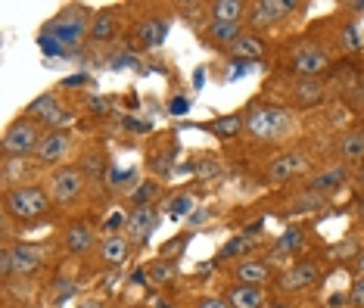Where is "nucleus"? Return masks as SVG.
<instances>
[{
    "mask_svg": "<svg viewBox=\"0 0 364 308\" xmlns=\"http://www.w3.org/2000/svg\"><path fill=\"white\" fill-rule=\"evenodd\" d=\"M205 128L212 131L215 137H221V140H234V137H240V131H243V115H221V119H215V122H209Z\"/></svg>",
    "mask_w": 364,
    "mask_h": 308,
    "instance_id": "obj_25",
    "label": "nucleus"
},
{
    "mask_svg": "<svg viewBox=\"0 0 364 308\" xmlns=\"http://www.w3.org/2000/svg\"><path fill=\"white\" fill-rule=\"evenodd\" d=\"M87 106H90V110H94V115H97V112L103 115V112H106V106H109V103H106L103 97H90V100H87Z\"/></svg>",
    "mask_w": 364,
    "mask_h": 308,
    "instance_id": "obj_45",
    "label": "nucleus"
},
{
    "mask_svg": "<svg viewBox=\"0 0 364 308\" xmlns=\"http://www.w3.org/2000/svg\"><path fill=\"white\" fill-rule=\"evenodd\" d=\"M38 44H41V50H44L47 56H65L69 50H65L60 41H53V38H38Z\"/></svg>",
    "mask_w": 364,
    "mask_h": 308,
    "instance_id": "obj_36",
    "label": "nucleus"
},
{
    "mask_svg": "<svg viewBox=\"0 0 364 308\" xmlns=\"http://www.w3.org/2000/svg\"><path fill=\"white\" fill-rule=\"evenodd\" d=\"M302 246H305V230L302 228H287L274 243V255H287L289 259V255H296Z\"/></svg>",
    "mask_w": 364,
    "mask_h": 308,
    "instance_id": "obj_28",
    "label": "nucleus"
},
{
    "mask_svg": "<svg viewBox=\"0 0 364 308\" xmlns=\"http://www.w3.org/2000/svg\"><path fill=\"white\" fill-rule=\"evenodd\" d=\"M175 274H178V262L175 259H159V262H156L153 265V268H150V280H153V284H168V280H175Z\"/></svg>",
    "mask_w": 364,
    "mask_h": 308,
    "instance_id": "obj_33",
    "label": "nucleus"
},
{
    "mask_svg": "<svg viewBox=\"0 0 364 308\" xmlns=\"http://www.w3.org/2000/svg\"><path fill=\"white\" fill-rule=\"evenodd\" d=\"M339 44H343L346 53H358L364 47V38H361V28L355 22H346L343 28H339Z\"/></svg>",
    "mask_w": 364,
    "mask_h": 308,
    "instance_id": "obj_31",
    "label": "nucleus"
},
{
    "mask_svg": "<svg viewBox=\"0 0 364 308\" xmlns=\"http://www.w3.org/2000/svg\"><path fill=\"white\" fill-rule=\"evenodd\" d=\"M293 124V115L284 106L274 103H264V100H255L243 110V128L255 144H274L289 131Z\"/></svg>",
    "mask_w": 364,
    "mask_h": 308,
    "instance_id": "obj_1",
    "label": "nucleus"
},
{
    "mask_svg": "<svg viewBox=\"0 0 364 308\" xmlns=\"http://www.w3.org/2000/svg\"><path fill=\"white\" fill-rule=\"evenodd\" d=\"M131 249H134V243L125 237V234H109L100 243V262H103V268H122L128 259H131Z\"/></svg>",
    "mask_w": 364,
    "mask_h": 308,
    "instance_id": "obj_17",
    "label": "nucleus"
},
{
    "mask_svg": "<svg viewBox=\"0 0 364 308\" xmlns=\"http://www.w3.org/2000/svg\"><path fill=\"white\" fill-rule=\"evenodd\" d=\"M41 140H44V128L28 115H19L6 124L0 149H4V156H35Z\"/></svg>",
    "mask_w": 364,
    "mask_h": 308,
    "instance_id": "obj_5",
    "label": "nucleus"
},
{
    "mask_svg": "<svg viewBox=\"0 0 364 308\" xmlns=\"http://www.w3.org/2000/svg\"><path fill=\"white\" fill-rule=\"evenodd\" d=\"M287 69L293 78H318L321 72L330 69V56L324 47H314V44H299L293 53L287 56Z\"/></svg>",
    "mask_w": 364,
    "mask_h": 308,
    "instance_id": "obj_7",
    "label": "nucleus"
},
{
    "mask_svg": "<svg viewBox=\"0 0 364 308\" xmlns=\"http://www.w3.org/2000/svg\"><path fill=\"white\" fill-rule=\"evenodd\" d=\"M352 10H364V0H358V4H352Z\"/></svg>",
    "mask_w": 364,
    "mask_h": 308,
    "instance_id": "obj_52",
    "label": "nucleus"
},
{
    "mask_svg": "<svg viewBox=\"0 0 364 308\" xmlns=\"http://www.w3.org/2000/svg\"><path fill=\"white\" fill-rule=\"evenodd\" d=\"M355 178H358V184H364V159L358 162V174H355Z\"/></svg>",
    "mask_w": 364,
    "mask_h": 308,
    "instance_id": "obj_51",
    "label": "nucleus"
},
{
    "mask_svg": "<svg viewBox=\"0 0 364 308\" xmlns=\"http://www.w3.org/2000/svg\"><path fill=\"white\" fill-rule=\"evenodd\" d=\"M47 246H38V243H13V246H4L0 253V271H4V280L10 277H31L44 268L47 262Z\"/></svg>",
    "mask_w": 364,
    "mask_h": 308,
    "instance_id": "obj_4",
    "label": "nucleus"
},
{
    "mask_svg": "<svg viewBox=\"0 0 364 308\" xmlns=\"http://www.w3.org/2000/svg\"><path fill=\"white\" fill-rule=\"evenodd\" d=\"M137 171H119V169H109V187H122V184H134Z\"/></svg>",
    "mask_w": 364,
    "mask_h": 308,
    "instance_id": "obj_37",
    "label": "nucleus"
},
{
    "mask_svg": "<svg viewBox=\"0 0 364 308\" xmlns=\"http://www.w3.org/2000/svg\"><path fill=\"white\" fill-rule=\"evenodd\" d=\"M156 224H159V215H156L153 206H140V209L131 212L128 228H125V237L134 246H144L146 240H150V234L156 230Z\"/></svg>",
    "mask_w": 364,
    "mask_h": 308,
    "instance_id": "obj_13",
    "label": "nucleus"
},
{
    "mask_svg": "<svg viewBox=\"0 0 364 308\" xmlns=\"http://www.w3.org/2000/svg\"><path fill=\"white\" fill-rule=\"evenodd\" d=\"M252 72V63H237V69L230 72V81H237V78H243V75H250Z\"/></svg>",
    "mask_w": 364,
    "mask_h": 308,
    "instance_id": "obj_44",
    "label": "nucleus"
},
{
    "mask_svg": "<svg viewBox=\"0 0 364 308\" xmlns=\"http://www.w3.org/2000/svg\"><path fill=\"white\" fill-rule=\"evenodd\" d=\"M87 187V178L81 165H60L50 174V196L56 206H75Z\"/></svg>",
    "mask_w": 364,
    "mask_h": 308,
    "instance_id": "obj_6",
    "label": "nucleus"
},
{
    "mask_svg": "<svg viewBox=\"0 0 364 308\" xmlns=\"http://www.w3.org/2000/svg\"><path fill=\"white\" fill-rule=\"evenodd\" d=\"M321 280V268L314 262H296L280 274V290L287 293H299V290H311Z\"/></svg>",
    "mask_w": 364,
    "mask_h": 308,
    "instance_id": "obj_12",
    "label": "nucleus"
},
{
    "mask_svg": "<svg viewBox=\"0 0 364 308\" xmlns=\"http://www.w3.org/2000/svg\"><path fill=\"white\" fill-rule=\"evenodd\" d=\"M26 115H28V119H35L41 128H50V131H60V124H65L72 119V112L60 103V97H56L53 90H50V94H41L35 103L26 110Z\"/></svg>",
    "mask_w": 364,
    "mask_h": 308,
    "instance_id": "obj_8",
    "label": "nucleus"
},
{
    "mask_svg": "<svg viewBox=\"0 0 364 308\" xmlns=\"http://www.w3.org/2000/svg\"><path fill=\"white\" fill-rule=\"evenodd\" d=\"M255 243H259V240L250 237V234L234 237V240H230V243L221 246V259H234V255H246V253H252Z\"/></svg>",
    "mask_w": 364,
    "mask_h": 308,
    "instance_id": "obj_32",
    "label": "nucleus"
},
{
    "mask_svg": "<svg viewBox=\"0 0 364 308\" xmlns=\"http://www.w3.org/2000/svg\"><path fill=\"white\" fill-rule=\"evenodd\" d=\"M203 81H205V69H200V72H193V87L200 90L203 87Z\"/></svg>",
    "mask_w": 364,
    "mask_h": 308,
    "instance_id": "obj_49",
    "label": "nucleus"
},
{
    "mask_svg": "<svg viewBox=\"0 0 364 308\" xmlns=\"http://www.w3.org/2000/svg\"><path fill=\"white\" fill-rule=\"evenodd\" d=\"M250 10H252L250 22L255 28H268V25L287 19L293 10H299V4H293V0H259V4H252Z\"/></svg>",
    "mask_w": 364,
    "mask_h": 308,
    "instance_id": "obj_11",
    "label": "nucleus"
},
{
    "mask_svg": "<svg viewBox=\"0 0 364 308\" xmlns=\"http://www.w3.org/2000/svg\"><path fill=\"white\" fill-rule=\"evenodd\" d=\"M81 85H90L87 75H69V78L60 81V87H81Z\"/></svg>",
    "mask_w": 364,
    "mask_h": 308,
    "instance_id": "obj_42",
    "label": "nucleus"
},
{
    "mask_svg": "<svg viewBox=\"0 0 364 308\" xmlns=\"http://www.w3.org/2000/svg\"><path fill=\"white\" fill-rule=\"evenodd\" d=\"M349 299H352V302L358 305V308H364V277H358V280H355V284H352V293H349Z\"/></svg>",
    "mask_w": 364,
    "mask_h": 308,
    "instance_id": "obj_41",
    "label": "nucleus"
},
{
    "mask_svg": "<svg viewBox=\"0 0 364 308\" xmlns=\"http://www.w3.org/2000/svg\"><path fill=\"white\" fill-rule=\"evenodd\" d=\"M246 13V6L240 0H218V4H209V16L212 22H240Z\"/></svg>",
    "mask_w": 364,
    "mask_h": 308,
    "instance_id": "obj_26",
    "label": "nucleus"
},
{
    "mask_svg": "<svg viewBox=\"0 0 364 308\" xmlns=\"http://www.w3.org/2000/svg\"><path fill=\"white\" fill-rule=\"evenodd\" d=\"M187 110H190V100L187 97H171L168 100V112L171 115H187Z\"/></svg>",
    "mask_w": 364,
    "mask_h": 308,
    "instance_id": "obj_40",
    "label": "nucleus"
},
{
    "mask_svg": "<svg viewBox=\"0 0 364 308\" xmlns=\"http://www.w3.org/2000/svg\"><path fill=\"white\" fill-rule=\"evenodd\" d=\"M205 221V209H200L196 215H190V224H203Z\"/></svg>",
    "mask_w": 364,
    "mask_h": 308,
    "instance_id": "obj_50",
    "label": "nucleus"
},
{
    "mask_svg": "<svg viewBox=\"0 0 364 308\" xmlns=\"http://www.w3.org/2000/svg\"><path fill=\"white\" fill-rule=\"evenodd\" d=\"M228 302L230 308H262L264 305V293L259 287H246V284H234L228 290Z\"/></svg>",
    "mask_w": 364,
    "mask_h": 308,
    "instance_id": "obj_22",
    "label": "nucleus"
},
{
    "mask_svg": "<svg viewBox=\"0 0 364 308\" xmlns=\"http://www.w3.org/2000/svg\"><path fill=\"white\" fill-rule=\"evenodd\" d=\"M35 165L38 162H28L26 156H4V184H6V190L26 184V178L31 174Z\"/></svg>",
    "mask_w": 364,
    "mask_h": 308,
    "instance_id": "obj_21",
    "label": "nucleus"
},
{
    "mask_svg": "<svg viewBox=\"0 0 364 308\" xmlns=\"http://www.w3.org/2000/svg\"><path fill=\"white\" fill-rule=\"evenodd\" d=\"M346 181H349V169H346V165H336V169H327V171L309 178L305 190H309V193L324 196V193H336L339 187H346Z\"/></svg>",
    "mask_w": 364,
    "mask_h": 308,
    "instance_id": "obj_18",
    "label": "nucleus"
},
{
    "mask_svg": "<svg viewBox=\"0 0 364 308\" xmlns=\"http://www.w3.org/2000/svg\"><path fill=\"white\" fill-rule=\"evenodd\" d=\"M346 305V293H333L327 299V308H343Z\"/></svg>",
    "mask_w": 364,
    "mask_h": 308,
    "instance_id": "obj_46",
    "label": "nucleus"
},
{
    "mask_svg": "<svg viewBox=\"0 0 364 308\" xmlns=\"http://www.w3.org/2000/svg\"><path fill=\"white\" fill-rule=\"evenodd\" d=\"M228 53L234 56V60H240V63H252V60H259V56L264 53V47H262V41L255 35H240L234 44L228 47Z\"/></svg>",
    "mask_w": 364,
    "mask_h": 308,
    "instance_id": "obj_24",
    "label": "nucleus"
},
{
    "mask_svg": "<svg viewBox=\"0 0 364 308\" xmlns=\"http://www.w3.org/2000/svg\"><path fill=\"white\" fill-rule=\"evenodd\" d=\"M72 153V134L69 131H47L44 140H41L38 153H35V162L38 165H53V162H63L65 156Z\"/></svg>",
    "mask_w": 364,
    "mask_h": 308,
    "instance_id": "obj_10",
    "label": "nucleus"
},
{
    "mask_svg": "<svg viewBox=\"0 0 364 308\" xmlns=\"http://www.w3.org/2000/svg\"><path fill=\"white\" fill-rule=\"evenodd\" d=\"M50 190H44L41 184H22L13 190H4V212L6 218L16 221H38L50 212Z\"/></svg>",
    "mask_w": 364,
    "mask_h": 308,
    "instance_id": "obj_2",
    "label": "nucleus"
},
{
    "mask_svg": "<svg viewBox=\"0 0 364 308\" xmlns=\"http://www.w3.org/2000/svg\"><path fill=\"white\" fill-rule=\"evenodd\" d=\"M128 218H131V215H125V212L109 215V218H106V230H109V234H122L119 228H128Z\"/></svg>",
    "mask_w": 364,
    "mask_h": 308,
    "instance_id": "obj_38",
    "label": "nucleus"
},
{
    "mask_svg": "<svg viewBox=\"0 0 364 308\" xmlns=\"http://www.w3.org/2000/svg\"><path fill=\"white\" fill-rule=\"evenodd\" d=\"M168 28H171V19H156V16H150V19H144L134 28V44L140 50H156L165 44V38H168Z\"/></svg>",
    "mask_w": 364,
    "mask_h": 308,
    "instance_id": "obj_15",
    "label": "nucleus"
},
{
    "mask_svg": "<svg viewBox=\"0 0 364 308\" xmlns=\"http://www.w3.org/2000/svg\"><path fill=\"white\" fill-rule=\"evenodd\" d=\"M268 277H271V268L264 262H259V259H240L234 265V280H237V284L262 287Z\"/></svg>",
    "mask_w": 364,
    "mask_h": 308,
    "instance_id": "obj_20",
    "label": "nucleus"
},
{
    "mask_svg": "<svg viewBox=\"0 0 364 308\" xmlns=\"http://www.w3.org/2000/svg\"><path fill=\"white\" fill-rule=\"evenodd\" d=\"M63 243H65V249H69L72 255H87L90 249L97 246V230H94V224H87V221H72L69 228L63 230Z\"/></svg>",
    "mask_w": 364,
    "mask_h": 308,
    "instance_id": "obj_16",
    "label": "nucleus"
},
{
    "mask_svg": "<svg viewBox=\"0 0 364 308\" xmlns=\"http://www.w3.org/2000/svg\"><path fill=\"white\" fill-rule=\"evenodd\" d=\"M53 287H56V290H53V302H56V305H63L69 296H75V284H72V280H56Z\"/></svg>",
    "mask_w": 364,
    "mask_h": 308,
    "instance_id": "obj_35",
    "label": "nucleus"
},
{
    "mask_svg": "<svg viewBox=\"0 0 364 308\" xmlns=\"http://www.w3.org/2000/svg\"><path fill=\"white\" fill-rule=\"evenodd\" d=\"M205 38L218 47H230L240 38V22H212L205 28Z\"/></svg>",
    "mask_w": 364,
    "mask_h": 308,
    "instance_id": "obj_27",
    "label": "nucleus"
},
{
    "mask_svg": "<svg viewBox=\"0 0 364 308\" xmlns=\"http://www.w3.org/2000/svg\"><path fill=\"white\" fill-rule=\"evenodd\" d=\"M305 169H309L305 153H299V149H287V153H280L268 162V181H289V178H296V174H302Z\"/></svg>",
    "mask_w": 364,
    "mask_h": 308,
    "instance_id": "obj_14",
    "label": "nucleus"
},
{
    "mask_svg": "<svg viewBox=\"0 0 364 308\" xmlns=\"http://www.w3.org/2000/svg\"><path fill=\"white\" fill-rule=\"evenodd\" d=\"M193 209V196L190 193H178V196H171V203H168V215L171 218H181L184 212Z\"/></svg>",
    "mask_w": 364,
    "mask_h": 308,
    "instance_id": "obj_34",
    "label": "nucleus"
},
{
    "mask_svg": "<svg viewBox=\"0 0 364 308\" xmlns=\"http://www.w3.org/2000/svg\"><path fill=\"white\" fill-rule=\"evenodd\" d=\"M78 308H106V302H103V299H85Z\"/></svg>",
    "mask_w": 364,
    "mask_h": 308,
    "instance_id": "obj_47",
    "label": "nucleus"
},
{
    "mask_svg": "<svg viewBox=\"0 0 364 308\" xmlns=\"http://www.w3.org/2000/svg\"><path fill=\"white\" fill-rule=\"evenodd\" d=\"M287 100L296 106V110H311V106H321L327 97V85L321 78H289L284 85Z\"/></svg>",
    "mask_w": 364,
    "mask_h": 308,
    "instance_id": "obj_9",
    "label": "nucleus"
},
{
    "mask_svg": "<svg viewBox=\"0 0 364 308\" xmlns=\"http://www.w3.org/2000/svg\"><path fill=\"white\" fill-rule=\"evenodd\" d=\"M115 38H119V16H115V10H100L97 19L90 22L87 41L90 44H109Z\"/></svg>",
    "mask_w": 364,
    "mask_h": 308,
    "instance_id": "obj_19",
    "label": "nucleus"
},
{
    "mask_svg": "<svg viewBox=\"0 0 364 308\" xmlns=\"http://www.w3.org/2000/svg\"><path fill=\"white\" fill-rule=\"evenodd\" d=\"M187 246V237H181V240H175V243H165L162 246V255H171V259H175V255L181 253V249Z\"/></svg>",
    "mask_w": 364,
    "mask_h": 308,
    "instance_id": "obj_43",
    "label": "nucleus"
},
{
    "mask_svg": "<svg viewBox=\"0 0 364 308\" xmlns=\"http://www.w3.org/2000/svg\"><path fill=\"white\" fill-rule=\"evenodd\" d=\"M106 169H109V165H106V156L94 153V149L85 153V159H81V171H85V178H90V184H100Z\"/></svg>",
    "mask_w": 364,
    "mask_h": 308,
    "instance_id": "obj_29",
    "label": "nucleus"
},
{
    "mask_svg": "<svg viewBox=\"0 0 364 308\" xmlns=\"http://www.w3.org/2000/svg\"><path fill=\"white\" fill-rule=\"evenodd\" d=\"M355 271H358V277H364V249L355 255Z\"/></svg>",
    "mask_w": 364,
    "mask_h": 308,
    "instance_id": "obj_48",
    "label": "nucleus"
},
{
    "mask_svg": "<svg viewBox=\"0 0 364 308\" xmlns=\"http://www.w3.org/2000/svg\"><path fill=\"white\" fill-rule=\"evenodd\" d=\"M87 35H90V13L85 6H69V10H63L53 22L44 25V31H41V38L60 41L65 50H75Z\"/></svg>",
    "mask_w": 364,
    "mask_h": 308,
    "instance_id": "obj_3",
    "label": "nucleus"
},
{
    "mask_svg": "<svg viewBox=\"0 0 364 308\" xmlns=\"http://www.w3.org/2000/svg\"><path fill=\"white\" fill-rule=\"evenodd\" d=\"M193 308H230V302L225 296H205V299H200Z\"/></svg>",
    "mask_w": 364,
    "mask_h": 308,
    "instance_id": "obj_39",
    "label": "nucleus"
},
{
    "mask_svg": "<svg viewBox=\"0 0 364 308\" xmlns=\"http://www.w3.org/2000/svg\"><path fill=\"white\" fill-rule=\"evenodd\" d=\"M336 153L343 162H361L364 159V128L361 131H349V134L339 137Z\"/></svg>",
    "mask_w": 364,
    "mask_h": 308,
    "instance_id": "obj_23",
    "label": "nucleus"
},
{
    "mask_svg": "<svg viewBox=\"0 0 364 308\" xmlns=\"http://www.w3.org/2000/svg\"><path fill=\"white\" fill-rule=\"evenodd\" d=\"M159 193H162L159 181H144V184H137L131 190V203H134V209H140V206H153L156 199H159Z\"/></svg>",
    "mask_w": 364,
    "mask_h": 308,
    "instance_id": "obj_30",
    "label": "nucleus"
}]
</instances>
